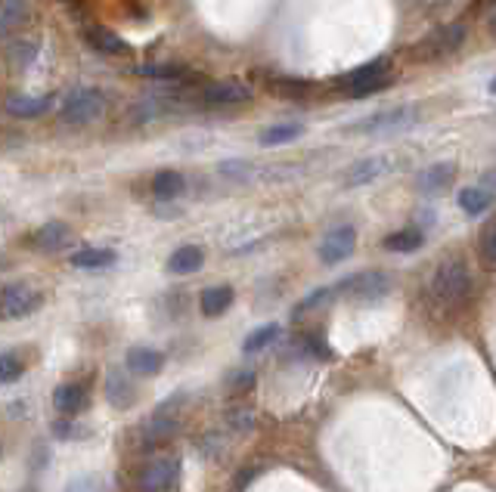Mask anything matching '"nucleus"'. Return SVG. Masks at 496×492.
<instances>
[{"instance_id":"1","label":"nucleus","mask_w":496,"mask_h":492,"mask_svg":"<svg viewBox=\"0 0 496 492\" xmlns=\"http://www.w3.org/2000/svg\"><path fill=\"white\" fill-rule=\"evenodd\" d=\"M335 84L342 87L348 96H354V100H360V96H370V93H379V90H385L391 84V59L379 56V59H372V63H366V65H357L354 72L342 74Z\"/></svg>"},{"instance_id":"2","label":"nucleus","mask_w":496,"mask_h":492,"mask_svg":"<svg viewBox=\"0 0 496 492\" xmlns=\"http://www.w3.org/2000/svg\"><path fill=\"white\" fill-rule=\"evenodd\" d=\"M469 289H471V272L460 257H450V261H443L441 267L434 270L432 291L441 304H460L465 294H469Z\"/></svg>"},{"instance_id":"3","label":"nucleus","mask_w":496,"mask_h":492,"mask_svg":"<svg viewBox=\"0 0 496 492\" xmlns=\"http://www.w3.org/2000/svg\"><path fill=\"white\" fill-rule=\"evenodd\" d=\"M391 276L382 270H372V272H354L351 279H342L338 282V294H344L348 300H354V304H375V300H382L385 294L391 291Z\"/></svg>"},{"instance_id":"4","label":"nucleus","mask_w":496,"mask_h":492,"mask_svg":"<svg viewBox=\"0 0 496 492\" xmlns=\"http://www.w3.org/2000/svg\"><path fill=\"white\" fill-rule=\"evenodd\" d=\"M419 121V109L416 105H397V109L379 112L372 118H363L360 124L351 127V133H372V136H388V133H401L416 127Z\"/></svg>"},{"instance_id":"5","label":"nucleus","mask_w":496,"mask_h":492,"mask_svg":"<svg viewBox=\"0 0 496 492\" xmlns=\"http://www.w3.org/2000/svg\"><path fill=\"white\" fill-rule=\"evenodd\" d=\"M103 109H106V100H103L100 90L81 87L65 96L63 109H59V121H63V124H72V127L90 124V121H96L103 115Z\"/></svg>"},{"instance_id":"6","label":"nucleus","mask_w":496,"mask_h":492,"mask_svg":"<svg viewBox=\"0 0 496 492\" xmlns=\"http://www.w3.org/2000/svg\"><path fill=\"white\" fill-rule=\"evenodd\" d=\"M462 41H465V25H462V22H447V25L434 28V32L428 34L422 44H419L416 56L419 59H443V56H450V53L460 50Z\"/></svg>"},{"instance_id":"7","label":"nucleus","mask_w":496,"mask_h":492,"mask_svg":"<svg viewBox=\"0 0 496 492\" xmlns=\"http://www.w3.org/2000/svg\"><path fill=\"white\" fill-rule=\"evenodd\" d=\"M44 294L32 289L28 282H10L0 294V307H4L6 320H22V316H32L35 310H41Z\"/></svg>"},{"instance_id":"8","label":"nucleus","mask_w":496,"mask_h":492,"mask_svg":"<svg viewBox=\"0 0 496 492\" xmlns=\"http://www.w3.org/2000/svg\"><path fill=\"white\" fill-rule=\"evenodd\" d=\"M354 248H357V230H354V226H348V223H342V226H332V230L320 239V251L317 254H320L322 263L335 267V263L348 261V257L354 254Z\"/></svg>"},{"instance_id":"9","label":"nucleus","mask_w":496,"mask_h":492,"mask_svg":"<svg viewBox=\"0 0 496 492\" xmlns=\"http://www.w3.org/2000/svg\"><path fill=\"white\" fill-rule=\"evenodd\" d=\"M177 477V461L174 458H155L143 467L140 474V492H164Z\"/></svg>"},{"instance_id":"10","label":"nucleus","mask_w":496,"mask_h":492,"mask_svg":"<svg viewBox=\"0 0 496 492\" xmlns=\"http://www.w3.org/2000/svg\"><path fill=\"white\" fill-rule=\"evenodd\" d=\"M202 100H205V105H239L252 100V90L239 84V81H214V84L202 90Z\"/></svg>"},{"instance_id":"11","label":"nucleus","mask_w":496,"mask_h":492,"mask_svg":"<svg viewBox=\"0 0 496 492\" xmlns=\"http://www.w3.org/2000/svg\"><path fill=\"white\" fill-rule=\"evenodd\" d=\"M32 245L44 254H56V251H63V248L72 245V230L63 221H50L32 236Z\"/></svg>"},{"instance_id":"12","label":"nucleus","mask_w":496,"mask_h":492,"mask_svg":"<svg viewBox=\"0 0 496 492\" xmlns=\"http://www.w3.org/2000/svg\"><path fill=\"white\" fill-rule=\"evenodd\" d=\"M164 369V357L162 350H153V347H134L127 350V372L140 375V378H153Z\"/></svg>"},{"instance_id":"13","label":"nucleus","mask_w":496,"mask_h":492,"mask_svg":"<svg viewBox=\"0 0 496 492\" xmlns=\"http://www.w3.org/2000/svg\"><path fill=\"white\" fill-rule=\"evenodd\" d=\"M54 406L63 415H78L87 406V388L81 381H65L54 390Z\"/></svg>"},{"instance_id":"14","label":"nucleus","mask_w":496,"mask_h":492,"mask_svg":"<svg viewBox=\"0 0 496 492\" xmlns=\"http://www.w3.org/2000/svg\"><path fill=\"white\" fill-rule=\"evenodd\" d=\"M84 41L94 50L106 53V56H124V53H127L124 37H118L115 32H109V28H103V25H87L84 28Z\"/></svg>"},{"instance_id":"15","label":"nucleus","mask_w":496,"mask_h":492,"mask_svg":"<svg viewBox=\"0 0 496 492\" xmlns=\"http://www.w3.org/2000/svg\"><path fill=\"white\" fill-rule=\"evenodd\" d=\"M106 399L115 408H131L137 403V388H134V381L122 372H109L106 378Z\"/></svg>"},{"instance_id":"16","label":"nucleus","mask_w":496,"mask_h":492,"mask_svg":"<svg viewBox=\"0 0 496 492\" xmlns=\"http://www.w3.org/2000/svg\"><path fill=\"white\" fill-rule=\"evenodd\" d=\"M388 168H391L388 158H379V155L363 158V162L351 164V171H348V177H344V183H348V186H366V183H372V180H379Z\"/></svg>"},{"instance_id":"17","label":"nucleus","mask_w":496,"mask_h":492,"mask_svg":"<svg viewBox=\"0 0 496 492\" xmlns=\"http://www.w3.org/2000/svg\"><path fill=\"white\" fill-rule=\"evenodd\" d=\"M233 300H236V294H233L230 285H212V289H205L199 294V310L214 320V316L227 313L233 307Z\"/></svg>"},{"instance_id":"18","label":"nucleus","mask_w":496,"mask_h":492,"mask_svg":"<svg viewBox=\"0 0 496 492\" xmlns=\"http://www.w3.org/2000/svg\"><path fill=\"white\" fill-rule=\"evenodd\" d=\"M177 434V418L171 415V403H164L159 412L153 415V421L146 425V430H143V440L146 443H162L168 440V437Z\"/></svg>"},{"instance_id":"19","label":"nucleus","mask_w":496,"mask_h":492,"mask_svg":"<svg viewBox=\"0 0 496 492\" xmlns=\"http://www.w3.org/2000/svg\"><path fill=\"white\" fill-rule=\"evenodd\" d=\"M202 263H205V251H202L199 245H184L168 257V272H174V276H190V272L202 270Z\"/></svg>"},{"instance_id":"20","label":"nucleus","mask_w":496,"mask_h":492,"mask_svg":"<svg viewBox=\"0 0 496 492\" xmlns=\"http://www.w3.org/2000/svg\"><path fill=\"white\" fill-rule=\"evenodd\" d=\"M422 245H425V232L412 230V226H407V230H397V232H391V236L382 239V248H385V251H394V254H412V251H419Z\"/></svg>"},{"instance_id":"21","label":"nucleus","mask_w":496,"mask_h":492,"mask_svg":"<svg viewBox=\"0 0 496 492\" xmlns=\"http://www.w3.org/2000/svg\"><path fill=\"white\" fill-rule=\"evenodd\" d=\"M50 105H54V96H10L6 112L13 118H37L44 112H50Z\"/></svg>"},{"instance_id":"22","label":"nucleus","mask_w":496,"mask_h":492,"mask_svg":"<svg viewBox=\"0 0 496 492\" xmlns=\"http://www.w3.org/2000/svg\"><path fill=\"white\" fill-rule=\"evenodd\" d=\"M118 254L112 248H81V251L72 254V267L78 270H109L115 267Z\"/></svg>"},{"instance_id":"23","label":"nucleus","mask_w":496,"mask_h":492,"mask_svg":"<svg viewBox=\"0 0 496 492\" xmlns=\"http://www.w3.org/2000/svg\"><path fill=\"white\" fill-rule=\"evenodd\" d=\"M453 173H456V168H453V164H450V162H443V164H432V168H425L422 173H419V180H416L419 192H425V195L441 192L443 186H450V180H453Z\"/></svg>"},{"instance_id":"24","label":"nucleus","mask_w":496,"mask_h":492,"mask_svg":"<svg viewBox=\"0 0 496 492\" xmlns=\"http://www.w3.org/2000/svg\"><path fill=\"white\" fill-rule=\"evenodd\" d=\"M184 189H186V180L180 171H159L153 177V195L162 202H171L177 199V195H184Z\"/></svg>"},{"instance_id":"25","label":"nucleus","mask_w":496,"mask_h":492,"mask_svg":"<svg viewBox=\"0 0 496 492\" xmlns=\"http://www.w3.org/2000/svg\"><path fill=\"white\" fill-rule=\"evenodd\" d=\"M456 202H460V208L469 217H478L493 204V192H491V189H484V186H469V189H462V192L456 195Z\"/></svg>"},{"instance_id":"26","label":"nucleus","mask_w":496,"mask_h":492,"mask_svg":"<svg viewBox=\"0 0 496 492\" xmlns=\"http://www.w3.org/2000/svg\"><path fill=\"white\" fill-rule=\"evenodd\" d=\"M304 133L302 124H295V121H285V124H273V127H264L258 136L261 146H283V143H292L298 140V136Z\"/></svg>"},{"instance_id":"27","label":"nucleus","mask_w":496,"mask_h":492,"mask_svg":"<svg viewBox=\"0 0 496 492\" xmlns=\"http://www.w3.org/2000/svg\"><path fill=\"white\" fill-rule=\"evenodd\" d=\"M283 335V329L276 322H267V325H258L254 331H248L245 340H243V350L245 353H261V350H267L270 344H273L276 338Z\"/></svg>"},{"instance_id":"28","label":"nucleus","mask_w":496,"mask_h":492,"mask_svg":"<svg viewBox=\"0 0 496 492\" xmlns=\"http://www.w3.org/2000/svg\"><path fill=\"white\" fill-rule=\"evenodd\" d=\"M25 16H28L25 0H4V16H0V28H4V34H10L13 28L22 25Z\"/></svg>"},{"instance_id":"29","label":"nucleus","mask_w":496,"mask_h":492,"mask_svg":"<svg viewBox=\"0 0 496 492\" xmlns=\"http://www.w3.org/2000/svg\"><path fill=\"white\" fill-rule=\"evenodd\" d=\"M19 375H22V359L13 350H4V357H0V378H4V384H13Z\"/></svg>"},{"instance_id":"30","label":"nucleus","mask_w":496,"mask_h":492,"mask_svg":"<svg viewBox=\"0 0 496 492\" xmlns=\"http://www.w3.org/2000/svg\"><path fill=\"white\" fill-rule=\"evenodd\" d=\"M270 87H273L276 93H283V96H302V93L311 90L307 81H295V78H276V81H270Z\"/></svg>"},{"instance_id":"31","label":"nucleus","mask_w":496,"mask_h":492,"mask_svg":"<svg viewBox=\"0 0 496 492\" xmlns=\"http://www.w3.org/2000/svg\"><path fill=\"white\" fill-rule=\"evenodd\" d=\"M335 294V289H320V291H313V294H307V298L302 300V304L295 307V316H302V313H307V310H317V307H322L326 304L329 298Z\"/></svg>"},{"instance_id":"32","label":"nucleus","mask_w":496,"mask_h":492,"mask_svg":"<svg viewBox=\"0 0 496 492\" xmlns=\"http://www.w3.org/2000/svg\"><path fill=\"white\" fill-rule=\"evenodd\" d=\"M137 74H143V78H162V81H177L180 74V68H171V65H143Z\"/></svg>"},{"instance_id":"33","label":"nucleus","mask_w":496,"mask_h":492,"mask_svg":"<svg viewBox=\"0 0 496 492\" xmlns=\"http://www.w3.org/2000/svg\"><path fill=\"white\" fill-rule=\"evenodd\" d=\"M481 251H484V261L496 263V223H491L481 236Z\"/></svg>"},{"instance_id":"34","label":"nucleus","mask_w":496,"mask_h":492,"mask_svg":"<svg viewBox=\"0 0 496 492\" xmlns=\"http://www.w3.org/2000/svg\"><path fill=\"white\" fill-rule=\"evenodd\" d=\"M221 173H223V177H233V180H245L248 173H252V164H245V162H223Z\"/></svg>"},{"instance_id":"35","label":"nucleus","mask_w":496,"mask_h":492,"mask_svg":"<svg viewBox=\"0 0 496 492\" xmlns=\"http://www.w3.org/2000/svg\"><path fill=\"white\" fill-rule=\"evenodd\" d=\"M230 421H233V428H236V430H252V428H254V415H252V412H245V408L233 412V415H230Z\"/></svg>"},{"instance_id":"36","label":"nucleus","mask_w":496,"mask_h":492,"mask_svg":"<svg viewBox=\"0 0 496 492\" xmlns=\"http://www.w3.org/2000/svg\"><path fill=\"white\" fill-rule=\"evenodd\" d=\"M304 350L307 353H311V357H329V347L326 344H322V340H317V338H313V335H307L304 338Z\"/></svg>"},{"instance_id":"37","label":"nucleus","mask_w":496,"mask_h":492,"mask_svg":"<svg viewBox=\"0 0 496 492\" xmlns=\"http://www.w3.org/2000/svg\"><path fill=\"white\" fill-rule=\"evenodd\" d=\"M54 434L63 437V440H72V437H81V430L74 428V421H56L54 425Z\"/></svg>"},{"instance_id":"38","label":"nucleus","mask_w":496,"mask_h":492,"mask_svg":"<svg viewBox=\"0 0 496 492\" xmlns=\"http://www.w3.org/2000/svg\"><path fill=\"white\" fill-rule=\"evenodd\" d=\"M13 56H16V63H32V56H35V44H16V50H13Z\"/></svg>"},{"instance_id":"39","label":"nucleus","mask_w":496,"mask_h":492,"mask_svg":"<svg viewBox=\"0 0 496 492\" xmlns=\"http://www.w3.org/2000/svg\"><path fill=\"white\" fill-rule=\"evenodd\" d=\"M487 28H491V34L496 37V0L491 4V10H487Z\"/></svg>"},{"instance_id":"40","label":"nucleus","mask_w":496,"mask_h":492,"mask_svg":"<svg viewBox=\"0 0 496 492\" xmlns=\"http://www.w3.org/2000/svg\"><path fill=\"white\" fill-rule=\"evenodd\" d=\"M254 474H258V471H243V474H239V480H236V489H243V487H248V483H252V480H254Z\"/></svg>"},{"instance_id":"41","label":"nucleus","mask_w":496,"mask_h":492,"mask_svg":"<svg viewBox=\"0 0 496 492\" xmlns=\"http://www.w3.org/2000/svg\"><path fill=\"white\" fill-rule=\"evenodd\" d=\"M491 93H496V78L491 81Z\"/></svg>"}]
</instances>
